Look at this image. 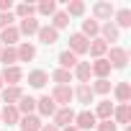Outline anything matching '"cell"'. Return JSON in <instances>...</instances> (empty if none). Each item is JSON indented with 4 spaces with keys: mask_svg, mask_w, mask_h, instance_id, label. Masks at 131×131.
Segmentation results:
<instances>
[{
    "mask_svg": "<svg viewBox=\"0 0 131 131\" xmlns=\"http://www.w3.org/2000/svg\"><path fill=\"white\" fill-rule=\"evenodd\" d=\"M39 41L41 44H46V46H51V44H57L59 41V31H54L51 26H39Z\"/></svg>",
    "mask_w": 131,
    "mask_h": 131,
    "instance_id": "obj_8",
    "label": "cell"
},
{
    "mask_svg": "<svg viewBox=\"0 0 131 131\" xmlns=\"http://www.w3.org/2000/svg\"><path fill=\"white\" fill-rule=\"evenodd\" d=\"M10 23H13V13H0V31L8 28Z\"/></svg>",
    "mask_w": 131,
    "mask_h": 131,
    "instance_id": "obj_37",
    "label": "cell"
},
{
    "mask_svg": "<svg viewBox=\"0 0 131 131\" xmlns=\"http://www.w3.org/2000/svg\"><path fill=\"white\" fill-rule=\"evenodd\" d=\"M46 82H49V75H46L44 70H34V72L28 75V85H31V88H36V90H39V88H44Z\"/></svg>",
    "mask_w": 131,
    "mask_h": 131,
    "instance_id": "obj_22",
    "label": "cell"
},
{
    "mask_svg": "<svg viewBox=\"0 0 131 131\" xmlns=\"http://www.w3.org/2000/svg\"><path fill=\"white\" fill-rule=\"evenodd\" d=\"M88 51H90V54H93L95 59H100V57H103V54L108 51V44H105L103 39H93V41L88 44Z\"/></svg>",
    "mask_w": 131,
    "mask_h": 131,
    "instance_id": "obj_25",
    "label": "cell"
},
{
    "mask_svg": "<svg viewBox=\"0 0 131 131\" xmlns=\"http://www.w3.org/2000/svg\"><path fill=\"white\" fill-rule=\"evenodd\" d=\"M72 93H75V98H77L82 105L93 103V98H95V93H93V88H90V85H77V90H72Z\"/></svg>",
    "mask_w": 131,
    "mask_h": 131,
    "instance_id": "obj_19",
    "label": "cell"
},
{
    "mask_svg": "<svg viewBox=\"0 0 131 131\" xmlns=\"http://www.w3.org/2000/svg\"><path fill=\"white\" fill-rule=\"evenodd\" d=\"M0 49H3V46H0Z\"/></svg>",
    "mask_w": 131,
    "mask_h": 131,
    "instance_id": "obj_42",
    "label": "cell"
},
{
    "mask_svg": "<svg viewBox=\"0 0 131 131\" xmlns=\"http://www.w3.org/2000/svg\"><path fill=\"white\" fill-rule=\"evenodd\" d=\"M90 88H93V93L105 95V93H111V80H95V85H90Z\"/></svg>",
    "mask_w": 131,
    "mask_h": 131,
    "instance_id": "obj_35",
    "label": "cell"
},
{
    "mask_svg": "<svg viewBox=\"0 0 131 131\" xmlns=\"http://www.w3.org/2000/svg\"><path fill=\"white\" fill-rule=\"evenodd\" d=\"M113 16H116V23H113L116 28H118V26H121V28H128V26H131V10H128V8H121V10L113 13Z\"/></svg>",
    "mask_w": 131,
    "mask_h": 131,
    "instance_id": "obj_29",
    "label": "cell"
},
{
    "mask_svg": "<svg viewBox=\"0 0 131 131\" xmlns=\"http://www.w3.org/2000/svg\"><path fill=\"white\" fill-rule=\"evenodd\" d=\"M51 80H54L57 85H67V82H72V72L59 67V70H54V72H51Z\"/></svg>",
    "mask_w": 131,
    "mask_h": 131,
    "instance_id": "obj_30",
    "label": "cell"
},
{
    "mask_svg": "<svg viewBox=\"0 0 131 131\" xmlns=\"http://www.w3.org/2000/svg\"><path fill=\"white\" fill-rule=\"evenodd\" d=\"M18 34H26V36L39 34V21H36V18H23L21 26H18Z\"/></svg>",
    "mask_w": 131,
    "mask_h": 131,
    "instance_id": "obj_24",
    "label": "cell"
},
{
    "mask_svg": "<svg viewBox=\"0 0 131 131\" xmlns=\"http://www.w3.org/2000/svg\"><path fill=\"white\" fill-rule=\"evenodd\" d=\"M18 126H21V131H41V118L39 116H21V121H18Z\"/></svg>",
    "mask_w": 131,
    "mask_h": 131,
    "instance_id": "obj_12",
    "label": "cell"
},
{
    "mask_svg": "<svg viewBox=\"0 0 131 131\" xmlns=\"http://www.w3.org/2000/svg\"><path fill=\"white\" fill-rule=\"evenodd\" d=\"M41 131H59L54 123H46V126H41Z\"/></svg>",
    "mask_w": 131,
    "mask_h": 131,
    "instance_id": "obj_39",
    "label": "cell"
},
{
    "mask_svg": "<svg viewBox=\"0 0 131 131\" xmlns=\"http://www.w3.org/2000/svg\"><path fill=\"white\" fill-rule=\"evenodd\" d=\"M75 116H77V113H75L72 108H57V113H54L51 118H54V126H57V128H64V126H72V123H75Z\"/></svg>",
    "mask_w": 131,
    "mask_h": 131,
    "instance_id": "obj_3",
    "label": "cell"
},
{
    "mask_svg": "<svg viewBox=\"0 0 131 131\" xmlns=\"http://www.w3.org/2000/svg\"><path fill=\"white\" fill-rule=\"evenodd\" d=\"M100 34H103V41L111 46V41H118V28L113 26V21H108V23H103L100 26Z\"/></svg>",
    "mask_w": 131,
    "mask_h": 131,
    "instance_id": "obj_20",
    "label": "cell"
},
{
    "mask_svg": "<svg viewBox=\"0 0 131 131\" xmlns=\"http://www.w3.org/2000/svg\"><path fill=\"white\" fill-rule=\"evenodd\" d=\"M13 8V0H0V13H10Z\"/></svg>",
    "mask_w": 131,
    "mask_h": 131,
    "instance_id": "obj_38",
    "label": "cell"
},
{
    "mask_svg": "<svg viewBox=\"0 0 131 131\" xmlns=\"http://www.w3.org/2000/svg\"><path fill=\"white\" fill-rule=\"evenodd\" d=\"M67 23H70V16L64 13V10H59V13H54V16H51V28H54V31L64 28Z\"/></svg>",
    "mask_w": 131,
    "mask_h": 131,
    "instance_id": "obj_31",
    "label": "cell"
},
{
    "mask_svg": "<svg viewBox=\"0 0 131 131\" xmlns=\"http://www.w3.org/2000/svg\"><path fill=\"white\" fill-rule=\"evenodd\" d=\"M62 131H77V128H75V126H64Z\"/></svg>",
    "mask_w": 131,
    "mask_h": 131,
    "instance_id": "obj_40",
    "label": "cell"
},
{
    "mask_svg": "<svg viewBox=\"0 0 131 131\" xmlns=\"http://www.w3.org/2000/svg\"><path fill=\"white\" fill-rule=\"evenodd\" d=\"M67 16H82L85 13V3L82 0H72V3H67V10H64Z\"/></svg>",
    "mask_w": 131,
    "mask_h": 131,
    "instance_id": "obj_34",
    "label": "cell"
},
{
    "mask_svg": "<svg viewBox=\"0 0 131 131\" xmlns=\"http://www.w3.org/2000/svg\"><path fill=\"white\" fill-rule=\"evenodd\" d=\"M75 128L80 131V128H95V123H98V118H95V113L93 111H82V113H77L75 116Z\"/></svg>",
    "mask_w": 131,
    "mask_h": 131,
    "instance_id": "obj_7",
    "label": "cell"
},
{
    "mask_svg": "<svg viewBox=\"0 0 131 131\" xmlns=\"http://www.w3.org/2000/svg\"><path fill=\"white\" fill-rule=\"evenodd\" d=\"M0 62H3V67H16V62H18V54L13 46H5V49H0Z\"/></svg>",
    "mask_w": 131,
    "mask_h": 131,
    "instance_id": "obj_21",
    "label": "cell"
},
{
    "mask_svg": "<svg viewBox=\"0 0 131 131\" xmlns=\"http://www.w3.org/2000/svg\"><path fill=\"white\" fill-rule=\"evenodd\" d=\"M113 93H116V100H118V105L131 100V85H128V82H118Z\"/></svg>",
    "mask_w": 131,
    "mask_h": 131,
    "instance_id": "obj_26",
    "label": "cell"
},
{
    "mask_svg": "<svg viewBox=\"0 0 131 131\" xmlns=\"http://www.w3.org/2000/svg\"><path fill=\"white\" fill-rule=\"evenodd\" d=\"M36 108H39V113H41V116H54V113H57V103H54L49 95L39 98V100H36Z\"/></svg>",
    "mask_w": 131,
    "mask_h": 131,
    "instance_id": "obj_14",
    "label": "cell"
},
{
    "mask_svg": "<svg viewBox=\"0 0 131 131\" xmlns=\"http://www.w3.org/2000/svg\"><path fill=\"white\" fill-rule=\"evenodd\" d=\"M0 88H3V77H0Z\"/></svg>",
    "mask_w": 131,
    "mask_h": 131,
    "instance_id": "obj_41",
    "label": "cell"
},
{
    "mask_svg": "<svg viewBox=\"0 0 131 131\" xmlns=\"http://www.w3.org/2000/svg\"><path fill=\"white\" fill-rule=\"evenodd\" d=\"M16 54H18V62H31V59L36 57V46L28 44V41H23V44L16 49Z\"/></svg>",
    "mask_w": 131,
    "mask_h": 131,
    "instance_id": "obj_18",
    "label": "cell"
},
{
    "mask_svg": "<svg viewBox=\"0 0 131 131\" xmlns=\"http://www.w3.org/2000/svg\"><path fill=\"white\" fill-rule=\"evenodd\" d=\"M59 67H62V70H70V72H72V70L77 67V57H75L70 49H67V51H62V54H59Z\"/></svg>",
    "mask_w": 131,
    "mask_h": 131,
    "instance_id": "obj_23",
    "label": "cell"
},
{
    "mask_svg": "<svg viewBox=\"0 0 131 131\" xmlns=\"http://www.w3.org/2000/svg\"><path fill=\"white\" fill-rule=\"evenodd\" d=\"M36 10L41 16H54L57 13V3H54V0H41V3L36 5Z\"/></svg>",
    "mask_w": 131,
    "mask_h": 131,
    "instance_id": "obj_33",
    "label": "cell"
},
{
    "mask_svg": "<svg viewBox=\"0 0 131 131\" xmlns=\"http://www.w3.org/2000/svg\"><path fill=\"white\" fill-rule=\"evenodd\" d=\"M34 13H36V5H31V3H21L18 8H16V16L23 21V18H34Z\"/></svg>",
    "mask_w": 131,
    "mask_h": 131,
    "instance_id": "obj_32",
    "label": "cell"
},
{
    "mask_svg": "<svg viewBox=\"0 0 131 131\" xmlns=\"http://www.w3.org/2000/svg\"><path fill=\"white\" fill-rule=\"evenodd\" d=\"M80 34L90 41L93 36H98V34H100V23H98L95 18H88V21H82V31H80Z\"/></svg>",
    "mask_w": 131,
    "mask_h": 131,
    "instance_id": "obj_17",
    "label": "cell"
},
{
    "mask_svg": "<svg viewBox=\"0 0 131 131\" xmlns=\"http://www.w3.org/2000/svg\"><path fill=\"white\" fill-rule=\"evenodd\" d=\"M16 108H18L21 116H34V111H36V100H34L31 95H21V100L16 103Z\"/></svg>",
    "mask_w": 131,
    "mask_h": 131,
    "instance_id": "obj_10",
    "label": "cell"
},
{
    "mask_svg": "<svg viewBox=\"0 0 131 131\" xmlns=\"http://www.w3.org/2000/svg\"><path fill=\"white\" fill-rule=\"evenodd\" d=\"M93 13H95V18H100V21H111L113 13H116V8H113L111 3H95V5H93Z\"/></svg>",
    "mask_w": 131,
    "mask_h": 131,
    "instance_id": "obj_9",
    "label": "cell"
},
{
    "mask_svg": "<svg viewBox=\"0 0 131 131\" xmlns=\"http://www.w3.org/2000/svg\"><path fill=\"white\" fill-rule=\"evenodd\" d=\"M131 121V105L128 103H121L118 108H113V123H128Z\"/></svg>",
    "mask_w": 131,
    "mask_h": 131,
    "instance_id": "obj_11",
    "label": "cell"
},
{
    "mask_svg": "<svg viewBox=\"0 0 131 131\" xmlns=\"http://www.w3.org/2000/svg\"><path fill=\"white\" fill-rule=\"evenodd\" d=\"M90 72H93L98 80H108V75H111V64H108V59H105V57L95 59V62L90 64Z\"/></svg>",
    "mask_w": 131,
    "mask_h": 131,
    "instance_id": "obj_4",
    "label": "cell"
},
{
    "mask_svg": "<svg viewBox=\"0 0 131 131\" xmlns=\"http://www.w3.org/2000/svg\"><path fill=\"white\" fill-rule=\"evenodd\" d=\"M88 44H90V41H88L80 31L70 36V51H72L75 57H77V54H85V51H88Z\"/></svg>",
    "mask_w": 131,
    "mask_h": 131,
    "instance_id": "obj_6",
    "label": "cell"
},
{
    "mask_svg": "<svg viewBox=\"0 0 131 131\" xmlns=\"http://www.w3.org/2000/svg\"><path fill=\"white\" fill-rule=\"evenodd\" d=\"M18 39H21V34H18V28H16V26H8V28L0 31V44H5V46H13Z\"/></svg>",
    "mask_w": 131,
    "mask_h": 131,
    "instance_id": "obj_16",
    "label": "cell"
},
{
    "mask_svg": "<svg viewBox=\"0 0 131 131\" xmlns=\"http://www.w3.org/2000/svg\"><path fill=\"white\" fill-rule=\"evenodd\" d=\"M95 128H98V131H118V126L113 123V118H108V121H100V123H95Z\"/></svg>",
    "mask_w": 131,
    "mask_h": 131,
    "instance_id": "obj_36",
    "label": "cell"
},
{
    "mask_svg": "<svg viewBox=\"0 0 131 131\" xmlns=\"http://www.w3.org/2000/svg\"><path fill=\"white\" fill-rule=\"evenodd\" d=\"M108 57V64L111 67H116V70H123L126 67V62H128V51L126 49H121V46H108V51H105Z\"/></svg>",
    "mask_w": 131,
    "mask_h": 131,
    "instance_id": "obj_1",
    "label": "cell"
},
{
    "mask_svg": "<svg viewBox=\"0 0 131 131\" xmlns=\"http://www.w3.org/2000/svg\"><path fill=\"white\" fill-rule=\"evenodd\" d=\"M49 98H51L54 103H59L62 108H70V100L75 98V93H72V88H70V85H57V88H54V93H51Z\"/></svg>",
    "mask_w": 131,
    "mask_h": 131,
    "instance_id": "obj_2",
    "label": "cell"
},
{
    "mask_svg": "<svg viewBox=\"0 0 131 131\" xmlns=\"http://www.w3.org/2000/svg\"><path fill=\"white\" fill-rule=\"evenodd\" d=\"M0 77H3V82H8V88H16L23 77L21 67H3V72H0Z\"/></svg>",
    "mask_w": 131,
    "mask_h": 131,
    "instance_id": "obj_5",
    "label": "cell"
},
{
    "mask_svg": "<svg viewBox=\"0 0 131 131\" xmlns=\"http://www.w3.org/2000/svg\"><path fill=\"white\" fill-rule=\"evenodd\" d=\"M21 95H23V90L16 85V88H5L3 90V100H5V105H16L18 100H21Z\"/></svg>",
    "mask_w": 131,
    "mask_h": 131,
    "instance_id": "obj_27",
    "label": "cell"
},
{
    "mask_svg": "<svg viewBox=\"0 0 131 131\" xmlns=\"http://www.w3.org/2000/svg\"><path fill=\"white\" fill-rule=\"evenodd\" d=\"M77 80H80V85H88L90 82V62H77V67H75V72H72Z\"/></svg>",
    "mask_w": 131,
    "mask_h": 131,
    "instance_id": "obj_15",
    "label": "cell"
},
{
    "mask_svg": "<svg viewBox=\"0 0 131 131\" xmlns=\"http://www.w3.org/2000/svg\"><path fill=\"white\" fill-rule=\"evenodd\" d=\"M111 116H113V103H111V100H100V103H98V111H95V118L108 121Z\"/></svg>",
    "mask_w": 131,
    "mask_h": 131,
    "instance_id": "obj_28",
    "label": "cell"
},
{
    "mask_svg": "<svg viewBox=\"0 0 131 131\" xmlns=\"http://www.w3.org/2000/svg\"><path fill=\"white\" fill-rule=\"evenodd\" d=\"M0 121H5L8 126H16V123L21 121V113H18V108H16V105H5L3 111H0Z\"/></svg>",
    "mask_w": 131,
    "mask_h": 131,
    "instance_id": "obj_13",
    "label": "cell"
}]
</instances>
